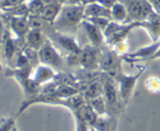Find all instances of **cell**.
I'll return each instance as SVG.
<instances>
[{
    "mask_svg": "<svg viewBox=\"0 0 160 131\" xmlns=\"http://www.w3.org/2000/svg\"><path fill=\"white\" fill-rule=\"evenodd\" d=\"M111 13H112V21L118 22V23H127L128 12H127V8L125 7L123 3L117 2L111 8Z\"/></svg>",
    "mask_w": 160,
    "mask_h": 131,
    "instance_id": "obj_17",
    "label": "cell"
},
{
    "mask_svg": "<svg viewBox=\"0 0 160 131\" xmlns=\"http://www.w3.org/2000/svg\"><path fill=\"white\" fill-rule=\"evenodd\" d=\"M48 40H51L55 46H58L61 50L66 51L68 55L69 53H80L83 50V47L76 42L74 36H71V34H64V33L55 31L51 34V37H48Z\"/></svg>",
    "mask_w": 160,
    "mask_h": 131,
    "instance_id": "obj_10",
    "label": "cell"
},
{
    "mask_svg": "<svg viewBox=\"0 0 160 131\" xmlns=\"http://www.w3.org/2000/svg\"><path fill=\"white\" fill-rule=\"evenodd\" d=\"M80 28H82L83 32L85 33V36H87V38L89 40L90 45H93L95 47H101V48L106 45V38H104L103 29L97 27L95 24H93L88 19H83L82 24H80Z\"/></svg>",
    "mask_w": 160,
    "mask_h": 131,
    "instance_id": "obj_11",
    "label": "cell"
},
{
    "mask_svg": "<svg viewBox=\"0 0 160 131\" xmlns=\"http://www.w3.org/2000/svg\"><path fill=\"white\" fill-rule=\"evenodd\" d=\"M57 73L53 68L48 66V65H45V64H39L34 70H33V74L32 77L34 79V82L38 84V85H43L48 82H52L55 80Z\"/></svg>",
    "mask_w": 160,
    "mask_h": 131,
    "instance_id": "obj_13",
    "label": "cell"
},
{
    "mask_svg": "<svg viewBox=\"0 0 160 131\" xmlns=\"http://www.w3.org/2000/svg\"><path fill=\"white\" fill-rule=\"evenodd\" d=\"M13 131H18V128H17V127H15V128H14V130H13Z\"/></svg>",
    "mask_w": 160,
    "mask_h": 131,
    "instance_id": "obj_34",
    "label": "cell"
},
{
    "mask_svg": "<svg viewBox=\"0 0 160 131\" xmlns=\"http://www.w3.org/2000/svg\"><path fill=\"white\" fill-rule=\"evenodd\" d=\"M62 5H79L82 4V0H57Z\"/></svg>",
    "mask_w": 160,
    "mask_h": 131,
    "instance_id": "obj_29",
    "label": "cell"
},
{
    "mask_svg": "<svg viewBox=\"0 0 160 131\" xmlns=\"http://www.w3.org/2000/svg\"><path fill=\"white\" fill-rule=\"evenodd\" d=\"M38 56H39V63L41 64L48 65L53 68L56 71H60L62 69L64 59L51 40H47L46 43L41 47V50L38 51Z\"/></svg>",
    "mask_w": 160,
    "mask_h": 131,
    "instance_id": "obj_6",
    "label": "cell"
},
{
    "mask_svg": "<svg viewBox=\"0 0 160 131\" xmlns=\"http://www.w3.org/2000/svg\"><path fill=\"white\" fill-rule=\"evenodd\" d=\"M42 2H43L45 4H51V3H55V2H57V0H42Z\"/></svg>",
    "mask_w": 160,
    "mask_h": 131,
    "instance_id": "obj_33",
    "label": "cell"
},
{
    "mask_svg": "<svg viewBox=\"0 0 160 131\" xmlns=\"http://www.w3.org/2000/svg\"><path fill=\"white\" fill-rule=\"evenodd\" d=\"M85 103H87V99L84 98L83 94H80V93H79V94L72 96V97H69V98L60 97V96L55 94V93H52V94H41V93H38V94H36V96L24 98V101L21 104V108H19V111H18V113H22V112H24L32 104L60 106V107L68 108L72 113L74 111L79 109L80 107H83Z\"/></svg>",
    "mask_w": 160,
    "mask_h": 131,
    "instance_id": "obj_1",
    "label": "cell"
},
{
    "mask_svg": "<svg viewBox=\"0 0 160 131\" xmlns=\"http://www.w3.org/2000/svg\"><path fill=\"white\" fill-rule=\"evenodd\" d=\"M102 48L88 45L79 53V66L84 70H99Z\"/></svg>",
    "mask_w": 160,
    "mask_h": 131,
    "instance_id": "obj_9",
    "label": "cell"
},
{
    "mask_svg": "<svg viewBox=\"0 0 160 131\" xmlns=\"http://www.w3.org/2000/svg\"><path fill=\"white\" fill-rule=\"evenodd\" d=\"M90 17H107L112 19V13L109 8H106L104 5L97 3H92L85 5L84 9V18H90Z\"/></svg>",
    "mask_w": 160,
    "mask_h": 131,
    "instance_id": "obj_15",
    "label": "cell"
},
{
    "mask_svg": "<svg viewBox=\"0 0 160 131\" xmlns=\"http://www.w3.org/2000/svg\"><path fill=\"white\" fill-rule=\"evenodd\" d=\"M2 12L8 14V15H12V17H29V9H28L27 3L19 4V5H15V7H12V8L3 9Z\"/></svg>",
    "mask_w": 160,
    "mask_h": 131,
    "instance_id": "obj_21",
    "label": "cell"
},
{
    "mask_svg": "<svg viewBox=\"0 0 160 131\" xmlns=\"http://www.w3.org/2000/svg\"><path fill=\"white\" fill-rule=\"evenodd\" d=\"M112 48H113L118 55H121V56L127 55V53H128V43H127V40L116 43L114 46H112Z\"/></svg>",
    "mask_w": 160,
    "mask_h": 131,
    "instance_id": "obj_26",
    "label": "cell"
},
{
    "mask_svg": "<svg viewBox=\"0 0 160 131\" xmlns=\"http://www.w3.org/2000/svg\"><path fill=\"white\" fill-rule=\"evenodd\" d=\"M125 4L128 12L127 23L130 22H142L154 12L149 0H119Z\"/></svg>",
    "mask_w": 160,
    "mask_h": 131,
    "instance_id": "obj_5",
    "label": "cell"
},
{
    "mask_svg": "<svg viewBox=\"0 0 160 131\" xmlns=\"http://www.w3.org/2000/svg\"><path fill=\"white\" fill-rule=\"evenodd\" d=\"M84 19H88L89 22H92L93 24H95L97 27H99L103 31L107 28V26L112 21V19H109V18H107V17H90V18H84Z\"/></svg>",
    "mask_w": 160,
    "mask_h": 131,
    "instance_id": "obj_24",
    "label": "cell"
},
{
    "mask_svg": "<svg viewBox=\"0 0 160 131\" xmlns=\"http://www.w3.org/2000/svg\"><path fill=\"white\" fill-rule=\"evenodd\" d=\"M2 21L12 33L18 38L26 40V36L31 31L29 27V17H12L2 12Z\"/></svg>",
    "mask_w": 160,
    "mask_h": 131,
    "instance_id": "obj_8",
    "label": "cell"
},
{
    "mask_svg": "<svg viewBox=\"0 0 160 131\" xmlns=\"http://www.w3.org/2000/svg\"><path fill=\"white\" fill-rule=\"evenodd\" d=\"M103 96L107 103V115L112 117H117L118 112L121 111L123 104H122L121 97H119L117 82L113 78L108 77L107 74L103 79Z\"/></svg>",
    "mask_w": 160,
    "mask_h": 131,
    "instance_id": "obj_4",
    "label": "cell"
},
{
    "mask_svg": "<svg viewBox=\"0 0 160 131\" xmlns=\"http://www.w3.org/2000/svg\"><path fill=\"white\" fill-rule=\"evenodd\" d=\"M47 40H48V37L42 31H38V29H31L28 32V34L26 36L27 46H29L31 48L37 50V51L41 50V47L46 43Z\"/></svg>",
    "mask_w": 160,
    "mask_h": 131,
    "instance_id": "obj_14",
    "label": "cell"
},
{
    "mask_svg": "<svg viewBox=\"0 0 160 131\" xmlns=\"http://www.w3.org/2000/svg\"><path fill=\"white\" fill-rule=\"evenodd\" d=\"M62 4L60 2H55V3H51V4H46L41 17L43 18L45 21H47L48 23H55V21L57 19V17L61 13V9H62Z\"/></svg>",
    "mask_w": 160,
    "mask_h": 131,
    "instance_id": "obj_16",
    "label": "cell"
},
{
    "mask_svg": "<svg viewBox=\"0 0 160 131\" xmlns=\"http://www.w3.org/2000/svg\"><path fill=\"white\" fill-rule=\"evenodd\" d=\"M84 9L85 5H64L61 13L57 17V19L53 23V27L57 32L64 34L74 36L82 24L84 19Z\"/></svg>",
    "mask_w": 160,
    "mask_h": 131,
    "instance_id": "obj_2",
    "label": "cell"
},
{
    "mask_svg": "<svg viewBox=\"0 0 160 131\" xmlns=\"http://www.w3.org/2000/svg\"><path fill=\"white\" fill-rule=\"evenodd\" d=\"M145 88L150 92V93H160V78L156 75H151L145 80Z\"/></svg>",
    "mask_w": 160,
    "mask_h": 131,
    "instance_id": "obj_23",
    "label": "cell"
},
{
    "mask_svg": "<svg viewBox=\"0 0 160 131\" xmlns=\"http://www.w3.org/2000/svg\"><path fill=\"white\" fill-rule=\"evenodd\" d=\"M87 102L93 107V109L97 112L99 116L107 115V103H106V98H104L103 94L98 96V97H95V98H93L90 101H87Z\"/></svg>",
    "mask_w": 160,
    "mask_h": 131,
    "instance_id": "obj_20",
    "label": "cell"
},
{
    "mask_svg": "<svg viewBox=\"0 0 160 131\" xmlns=\"http://www.w3.org/2000/svg\"><path fill=\"white\" fill-rule=\"evenodd\" d=\"M98 0H82V4L83 5H88V4H92V3H97Z\"/></svg>",
    "mask_w": 160,
    "mask_h": 131,
    "instance_id": "obj_32",
    "label": "cell"
},
{
    "mask_svg": "<svg viewBox=\"0 0 160 131\" xmlns=\"http://www.w3.org/2000/svg\"><path fill=\"white\" fill-rule=\"evenodd\" d=\"M116 118L117 117H112V116H108V115L101 116L98 118V121H97V123L93 128L95 131H114Z\"/></svg>",
    "mask_w": 160,
    "mask_h": 131,
    "instance_id": "obj_18",
    "label": "cell"
},
{
    "mask_svg": "<svg viewBox=\"0 0 160 131\" xmlns=\"http://www.w3.org/2000/svg\"><path fill=\"white\" fill-rule=\"evenodd\" d=\"M145 70V68H141L135 75H126V74H121L117 79V84H118V92H119V97H121V101H122V104L126 106L130 101V98L132 97V93H133V89H135V85L141 75V73Z\"/></svg>",
    "mask_w": 160,
    "mask_h": 131,
    "instance_id": "obj_7",
    "label": "cell"
},
{
    "mask_svg": "<svg viewBox=\"0 0 160 131\" xmlns=\"http://www.w3.org/2000/svg\"><path fill=\"white\" fill-rule=\"evenodd\" d=\"M27 2L28 0H2V10L19 5V4H23V3H27Z\"/></svg>",
    "mask_w": 160,
    "mask_h": 131,
    "instance_id": "obj_27",
    "label": "cell"
},
{
    "mask_svg": "<svg viewBox=\"0 0 160 131\" xmlns=\"http://www.w3.org/2000/svg\"><path fill=\"white\" fill-rule=\"evenodd\" d=\"M159 59H160V46H159V48L154 52V55L149 59V61H151V60H159Z\"/></svg>",
    "mask_w": 160,
    "mask_h": 131,
    "instance_id": "obj_31",
    "label": "cell"
},
{
    "mask_svg": "<svg viewBox=\"0 0 160 131\" xmlns=\"http://www.w3.org/2000/svg\"><path fill=\"white\" fill-rule=\"evenodd\" d=\"M28 9H29V17H37L41 15L46 4L42 2V0H28L27 2Z\"/></svg>",
    "mask_w": 160,
    "mask_h": 131,
    "instance_id": "obj_22",
    "label": "cell"
},
{
    "mask_svg": "<svg viewBox=\"0 0 160 131\" xmlns=\"http://www.w3.org/2000/svg\"><path fill=\"white\" fill-rule=\"evenodd\" d=\"M80 113H82V116L84 117V120L92 126V127H94L95 126V123H97V121H98V118L101 117L99 116L97 112L93 109V107L87 102L82 108H80Z\"/></svg>",
    "mask_w": 160,
    "mask_h": 131,
    "instance_id": "obj_19",
    "label": "cell"
},
{
    "mask_svg": "<svg viewBox=\"0 0 160 131\" xmlns=\"http://www.w3.org/2000/svg\"><path fill=\"white\" fill-rule=\"evenodd\" d=\"M117 2H119V0H98V3L99 4H102V5H104L106 8H112Z\"/></svg>",
    "mask_w": 160,
    "mask_h": 131,
    "instance_id": "obj_28",
    "label": "cell"
},
{
    "mask_svg": "<svg viewBox=\"0 0 160 131\" xmlns=\"http://www.w3.org/2000/svg\"><path fill=\"white\" fill-rule=\"evenodd\" d=\"M149 3L151 4L154 12H156L158 14H160V0H149Z\"/></svg>",
    "mask_w": 160,
    "mask_h": 131,
    "instance_id": "obj_30",
    "label": "cell"
},
{
    "mask_svg": "<svg viewBox=\"0 0 160 131\" xmlns=\"http://www.w3.org/2000/svg\"><path fill=\"white\" fill-rule=\"evenodd\" d=\"M15 128V118L14 117H2L0 131H13Z\"/></svg>",
    "mask_w": 160,
    "mask_h": 131,
    "instance_id": "obj_25",
    "label": "cell"
},
{
    "mask_svg": "<svg viewBox=\"0 0 160 131\" xmlns=\"http://www.w3.org/2000/svg\"><path fill=\"white\" fill-rule=\"evenodd\" d=\"M141 28H145L152 42L160 41V14L152 12L146 21L141 22Z\"/></svg>",
    "mask_w": 160,
    "mask_h": 131,
    "instance_id": "obj_12",
    "label": "cell"
},
{
    "mask_svg": "<svg viewBox=\"0 0 160 131\" xmlns=\"http://www.w3.org/2000/svg\"><path fill=\"white\" fill-rule=\"evenodd\" d=\"M106 46V45H104ZM102 47L101 61H99V70H102L108 77L113 78L114 80L122 74V61L123 56L118 55L113 48Z\"/></svg>",
    "mask_w": 160,
    "mask_h": 131,
    "instance_id": "obj_3",
    "label": "cell"
}]
</instances>
